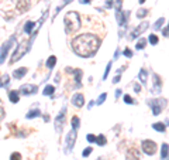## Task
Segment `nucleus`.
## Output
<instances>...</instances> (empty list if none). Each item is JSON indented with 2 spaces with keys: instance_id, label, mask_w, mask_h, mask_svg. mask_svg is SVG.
Listing matches in <instances>:
<instances>
[{
  "instance_id": "obj_23",
  "label": "nucleus",
  "mask_w": 169,
  "mask_h": 160,
  "mask_svg": "<svg viewBox=\"0 0 169 160\" xmlns=\"http://www.w3.org/2000/svg\"><path fill=\"white\" fill-rule=\"evenodd\" d=\"M8 75L7 74H3V75H0V86H6L8 84Z\"/></svg>"
},
{
  "instance_id": "obj_1",
  "label": "nucleus",
  "mask_w": 169,
  "mask_h": 160,
  "mask_svg": "<svg viewBox=\"0 0 169 160\" xmlns=\"http://www.w3.org/2000/svg\"><path fill=\"white\" fill-rule=\"evenodd\" d=\"M99 46H100V40L93 34H80L72 41L73 51L83 58L92 57L93 54H96Z\"/></svg>"
},
{
  "instance_id": "obj_25",
  "label": "nucleus",
  "mask_w": 169,
  "mask_h": 160,
  "mask_svg": "<svg viewBox=\"0 0 169 160\" xmlns=\"http://www.w3.org/2000/svg\"><path fill=\"white\" fill-rule=\"evenodd\" d=\"M106 142H107V139L103 136V135H99V136L96 137V143H97L99 146H104L106 145Z\"/></svg>"
},
{
  "instance_id": "obj_45",
  "label": "nucleus",
  "mask_w": 169,
  "mask_h": 160,
  "mask_svg": "<svg viewBox=\"0 0 169 160\" xmlns=\"http://www.w3.org/2000/svg\"><path fill=\"white\" fill-rule=\"evenodd\" d=\"M140 88H141V86H140V85H138V84H137V85H135V86H134L135 92H138V91H140Z\"/></svg>"
},
{
  "instance_id": "obj_37",
  "label": "nucleus",
  "mask_w": 169,
  "mask_h": 160,
  "mask_svg": "<svg viewBox=\"0 0 169 160\" xmlns=\"http://www.w3.org/2000/svg\"><path fill=\"white\" fill-rule=\"evenodd\" d=\"M87 140H89V142L90 143H93V142H96V136H95V135H92V133H89V135H87Z\"/></svg>"
},
{
  "instance_id": "obj_42",
  "label": "nucleus",
  "mask_w": 169,
  "mask_h": 160,
  "mask_svg": "<svg viewBox=\"0 0 169 160\" xmlns=\"http://www.w3.org/2000/svg\"><path fill=\"white\" fill-rule=\"evenodd\" d=\"M80 3H82V4H89L90 0H80Z\"/></svg>"
},
{
  "instance_id": "obj_8",
  "label": "nucleus",
  "mask_w": 169,
  "mask_h": 160,
  "mask_svg": "<svg viewBox=\"0 0 169 160\" xmlns=\"http://www.w3.org/2000/svg\"><path fill=\"white\" fill-rule=\"evenodd\" d=\"M65 111H66V109L64 108L61 111V113H59L58 116H56V119H55V129L58 132H61L62 128H64V123H65Z\"/></svg>"
},
{
  "instance_id": "obj_41",
  "label": "nucleus",
  "mask_w": 169,
  "mask_h": 160,
  "mask_svg": "<svg viewBox=\"0 0 169 160\" xmlns=\"http://www.w3.org/2000/svg\"><path fill=\"white\" fill-rule=\"evenodd\" d=\"M162 34H163V37H168V27H165V29H163Z\"/></svg>"
},
{
  "instance_id": "obj_36",
  "label": "nucleus",
  "mask_w": 169,
  "mask_h": 160,
  "mask_svg": "<svg viewBox=\"0 0 169 160\" xmlns=\"http://www.w3.org/2000/svg\"><path fill=\"white\" fill-rule=\"evenodd\" d=\"M124 55H125V57H128V58H131L132 57V51L130 48H125V50H124Z\"/></svg>"
},
{
  "instance_id": "obj_43",
  "label": "nucleus",
  "mask_w": 169,
  "mask_h": 160,
  "mask_svg": "<svg viewBox=\"0 0 169 160\" xmlns=\"http://www.w3.org/2000/svg\"><path fill=\"white\" fill-rule=\"evenodd\" d=\"M120 95H121V91H120V89H117V91H115V98H118Z\"/></svg>"
},
{
  "instance_id": "obj_39",
  "label": "nucleus",
  "mask_w": 169,
  "mask_h": 160,
  "mask_svg": "<svg viewBox=\"0 0 169 160\" xmlns=\"http://www.w3.org/2000/svg\"><path fill=\"white\" fill-rule=\"evenodd\" d=\"M106 6H107V9H110L113 6V0H106Z\"/></svg>"
},
{
  "instance_id": "obj_30",
  "label": "nucleus",
  "mask_w": 169,
  "mask_h": 160,
  "mask_svg": "<svg viewBox=\"0 0 169 160\" xmlns=\"http://www.w3.org/2000/svg\"><path fill=\"white\" fill-rule=\"evenodd\" d=\"M148 41L155 46V44H158V41H159V40H158V37L155 34H151V36H149V38H148Z\"/></svg>"
},
{
  "instance_id": "obj_24",
  "label": "nucleus",
  "mask_w": 169,
  "mask_h": 160,
  "mask_svg": "<svg viewBox=\"0 0 169 160\" xmlns=\"http://www.w3.org/2000/svg\"><path fill=\"white\" fill-rule=\"evenodd\" d=\"M161 156H162L163 160L168 157V143H163L162 145V149H161Z\"/></svg>"
},
{
  "instance_id": "obj_33",
  "label": "nucleus",
  "mask_w": 169,
  "mask_h": 160,
  "mask_svg": "<svg viewBox=\"0 0 169 160\" xmlns=\"http://www.w3.org/2000/svg\"><path fill=\"white\" fill-rule=\"evenodd\" d=\"M110 68H111V63L107 64L106 71H104V75H103V80H106V78H107V75H109V72H110Z\"/></svg>"
},
{
  "instance_id": "obj_3",
  "label": "nucleus",
  "mask_w": 169,
  "mask_h": 160,
  "mask_svg": "<svg viewBox=\"0 0 169 160\" xmlns=\"http://www.w3.org/2000/svg\"><path fill=\"white\" fill-rule=\"evenodd\" d=\"M30 43H28L27 40H24V41H21V43H20V46L17 47V50L16 51H14V54H13V57H11V60H10V63L11 64H14L16 63V61H18L20 58L23 57V55L25 54V52H27V50L30 48Z\"/></svg>"
},
{
  "instance_id": "obj_27",
  "label": "nucleus",
  "mask_w": 169,
  "mask_h": 160,
  "mask_svg": "<svg viewBox=\"0 0 169 160\" xmlns=\"http://www.w3.org/2000/svg\"><path fill=\"white\" fill-rule=\"evenodd\" d=\"M138 77H140L141 82L145 84V82H146V71H145V69H141L140 74H138Z\"/></svg>"
},
{
  "instance_id": "obj_26",
  "label": "nucleus",
  "mask_w": 169,
  "mask_h": 160,
  "mask_svg": "<svg viewBox=\"0 0 169 160\" xmlns=\"http://www.w3.org/2000/svg\"><path fill=\"white\" fill-rule=\"evenodd\" d=\"M79 125H80V119H79L78 116H73V118H72V126H73V130H76V129L79 128Z\"/></svg>"
},
{
  "instance_id": "obj_11",
  "label": "nucleus",
  "mask_w": 169,
  "mask_h": 160,
  "mask_svg": "<svg viewBox=\"0 0 169 160\" xmlns=\"http://www.w3.org/2000/svg\"><path fill=\"white\" fill-rule=\"evenodd\" d=\"M72 103L76 108H82L84 105V97L82 94H75L72 97Z\"/></svg>"
},
{
  "instance_id": "obj_32",
  "label": "nucleus",
  "mask_w": 169,
  "mask_h": 160,
  "mask_svg": "<svg viewBox=\"0 0 169 160\" xmlns=\"http://www.w3.org/2000/svg\"><path fill=\"white\" fill-rule=\"evenodd\" d=\"M146 14H148V10H145V9H141L140 12H138V14H137V16L141 19V17H145Z\"/></svg>"
},
{
  "instance_id": "obj_21",
  "label": "nucleus",
  "mask_w": 169,
  "mask_h": 160,
  "mask_svg": "<svg viewBox=\"0 0 169 160\" xmlns=\"http://www.w3.org/2000/svg\"><path fill=\"white\" fill-rule=\"evenodd\" d=\"M54 92H55V86L52 85H47L44 89V95H47V97H49V95H54Z\"/></svg>"
},
{
  "instance_id": "obj_38",
  "label": "nucleus",
  "mask_w": 169,
  "mask_h": 160,
  "mask_svg": "<svg viewBox=\"0 0 169 160\" xmlns=\"http://www.w3.org/2000/svg\"><path fill=\"white\" fill-rule=\"evenodd\" d=\"M124 102L125 103H132V98L130 97V95H125V97H124Z\"/></svg>"
},
{
  "instance_id": "obj_15",
  "label": "nucleus",
  "mask_w": 169,
  "mask_h": 160,
  "mask_svg": "<svg viewBox=\"0 0 169 160\" xmlns=\"http://www.w3.org/2000/svg\"><path fill=\"white\" fill-rule=\"evenodd\" d=\"M8 99H10V102L13 103H17L20 99V94L17 91H10L8 92Z\"/></svg>"
},
{
  "instance_id": "obj_48",
  "label": "nucleus",
  "mask_w": 169,
  "mask_h": 160,
  "mask_svg": "<svg viewBox=\"0 0 169 160\" xmlns=\"http://www.w3.org/2000/svg\"><path fill=\"white\" fill-rule=\"evenodd\" d=\"M144 2H145V0H140V4H142V3H144Z\"/></svg>"
},
{
  "instance_id": "obj_17",
  "label": "nucleus",
  "mask_w": 169,
  "mask_h": 160,
  "mask_svg": "<svg viewBox=\"0 0 169 160\" xmlns=\"http://www.w3.org/2000/svg\"><path fill=\"white\" fill-rule=\"evenodd\" d=\"M152 128H154L155 130H158V132H165V130H166V126L163 125L162 122H156V123H154V125H152Z\"/></svg>"
},
{
  "instance_id": "obj_5",
  "label": "nucleus",
  "mask_w": 169,
  "mask_h": 160,
  "mask_svg": "<svg viewBox=\"0 0 169 160\" xmlns=\"http://www.w3.org/2000/svg\"><path fill=\"white\" fill-rule=\"evenodd\" d=\"M165 103H166L165 99H152L151 102H149V106H151V109H152V113H154L155 116L159 115L161 112H162V109L165 108Z\"/></svg>"
},
{
  "instance_id": "obj_13",
  "label": "nucleus",
  "mask_w": 169,
  "mask_h": 160,
  "mask_svg": "<svg viewBox=\"0 0 169 160\" xmlns=\"http://www.w3.org/2000/svg\"><path fill=\"white\" fill-rule=\"evenodd\" d=\"M125 159L127 160H140V152H138V149H134V147L130 149L125 154Z\"/></svg>"
},
{
  "instance_id": "obj_40",
  "label": "nucleus",
  "mask_w": 169,
  "mask_h": 160,
  "mask_svg": "<svg viewBox=\"0 0 169 160\" xmlns=\"http://www.w3.org/2000/svg\"><path fill=\"white\" fill-rule=\"evenodd\" d=\"M3 116H4V109L0 106V119H3Z\"/></svg>"
},
{
  "instance_id": "obj_34",
  "label": "nucleus",
  "mask_w": 169,
  "mask_h": 160,
  "mask_svg": "<svg viewBox=\"0 0 169 160\" xmlns=\"http://www.w3.org/2000/svg\"><path fill=\"white\" fill-rule=\"evenodd\" d=\"M162 23H165V19H159V20L155 23V29H161V26H162Z\"/></svg>"
},
{
  "instance_id": "obj_19",
  "label": "nucleus",
  "mask_w": 169,
  "mask_h": 160,
  "mask_svg": "<svg viewBox=\"0 0 169 160\" xmlns=\"http://www.w3.org/2000/svg\"><path fill=\"white\" fill-rule=\"evenodd\" d=\"M73 72H75L76 86H80V77H82V71H80V69H73Z\"/></svg>"
},
{
  "instance_id": "obj_14",
  "label": "nucleus",
  "mask_w": 169,
  "mask_h": 160,
  "mask_svg": "<svg viewBox=\"0 0 169 160\" xmlns=\"http://www.w3.org/2000/svg\"><path fill=\"white\" fill-rule=\"evenodd\" d=\"M25 74H27V68H25V67H21V68L16 69L13 75H14V78H17V80H21Z\"/></svg>"
},
{
  "instance_id": "obj_44",
  "label": "nucleus",
  "mask_w": 169,
  "mask_h": 160,
  "mask_svg": "<svg viewBox=\"0 0 169 160\" xmlns=\"http://www.w3.org/2000/svg\"><path fill=\"white\" fill-rule=\"evenodd\" d=\"M118 81H120V75H118V77H115V78H114V80H113V82H114V84H115V82H118Z\"/></svg>"
},
{
  "instance_id": "obj_6",
  "label": "nucleus",
  "mask_w": 169,
  "mask_h": 160,
  "mask_svg": "<svg viewBox=\"0 0 169 160\" xmlns=\"http://www.w3.org/2000/svg\"><path fill=\"white\" fill-rule=\"evenodd\" d=\"M156 147H158L156 143L152 142V140H144L141 143V149L145 154H155L156 153Z\"/></svg>"
},
{
  "instance_id": "obj_18",
  "label": "nucleus",
  "mask_w": 169,
  "mask_h": 160,
  "mask_svg": "<svg viewBox=\"0 0 169 160\" xmlns=\"http://www.w3.org/2000/svg\"><path fill=\"white\" fill-rule=\"evenodd\" d=\"M55 64H56V57H55V55H51V57L47 60V67H48V68H54Z\"/></svg>"
},
{
  "instance_id": "obj_12",
  "label": "nucleus",
  "mask_w": 169,
  "mask_h": 160,
  "mask_svg": "<svg viewBox=\"0 0 169 160\" xmlns=\"http://www.w3.org/2000/svg\"><path fill=\"white\" fill-rule=\"evenodd\" d=\"M148 24H149V23H141V26H138L137 29H135L134 31L131 33V38H137L138 36L141 34V33H144V31H145V30L148 29Z\"/></svg>"
},
{
  "instance_id": "obj_31",
  "label": "nucleus",
  "mask_w": 169,
  "mask_h": 160,
  "mask_svg": "<svg viewBox=\"0 0 169 160\" xmlns=\"http://www.w3.org/2000/svg\"><path fill=\"white\" fill-rule=\"evenodd\" d=\"M10 160H21V154L17 153V152H14V153H11Z\"/></svg>"
},
{
  "instance_id": "obj_46",
  "label": "nucleus",
  "mask_w": 169,
  "mask_h": 160,
  "mask_svg": "<svg viewBox=\"0 0 169 160\" xmlns=\"http://www.w3.org/2000/svg\"><path fill=\"white\" fill-rule=\"evenodd\" d=\"M118 54H120V51L117 50V51H115V54H114V58H117V57H118Z\"/></svg>"
},
{
  "instance_id": "obj_22",
  "label": "nucleus",
  "mask_w": 169,
  "mask_h": 160,
  "mask_svg": "<svg viewBox=\"0 0 169 160\" xmlns=\"http://www.w3.org/2000/svg\"><path fill=\"white\" fill-rule=\"evenodd\" d=\"M34 26H35V24H34L33 21H27V23H25V26H24V31L27 33V34H30V33L33 31Z\"/></svg>"
},
{
  "instance_id": "obj_47",
  "label": "nucleus",
  "mask_w": 169,
  "mask_h": 160,
  "mask_svg": "<svg viewBox=\"0 0 169 160\" xmlns=\"http://www.w3.org/2000/svg\"><path fill=\"white\" fill-rule=\"evenodd\" d=\"M68 3H69V0H65V2H64V4H62V6H65V4H68Z\"/></svg>"
},
{
  "instance_id": "obj_35",
  "label": "nucleus",
  "mask_w": 169,
  "mask_h": 160,
  "mask_svg": "<svg viewBox=\"0 0 169 160\" xmlns=\"http://www.w3.org/2000/svg\"><path fill=\"white\" fill-rule=\"evenodd\" d=\"M92 150H93L92 147H86V150H83V153H82V156H83V157H87L90 153H92Z\"/></svg>"
},
{
  "instance_id": "obj_9",
  "label": "nucleus",
  "mask_w": 169,
  "mask_h": 160,
  "mask_svg": "<svg viewBox=\"0 0 169 160\" xmlns=\"http://www.w3.org/2000/svg\"><path fill=\"white\" fill-rule=\"evenodd\" d=\"M23 95H31V94H35L37 92V86L33 85V84H25V85H23L21 88H20V91Z\"/></svg>"
},
{
  "instance_id": "obj_2",
  "label": "nucleus",
  "mask_w": 169,
  "mask_h": 160,
  "mask_svg": "<svg viewBox=\"0 0 169 160\" xmlns=\"http://www.w3.org/2000/svg\"><path fill=\"white\" fill-rule=\"evenodd\" d=\"M65 23V30L66 33H73L78 31L80 29V17H79L78 12H68L64 17Z\"/></svg>"
},
{
  "instance_id": "obj_29",
  "label": "nucleus",
  "mask_w": 169,
  "mask_h": 160,
  "mask_svg": "<svg viewBox=\"0 0 169 160\" xmlns=\"http://www.w3.org/2000/svg\"><path fill=\"white\" fill-rule=\"evenodd\" d=\"M106 98H107V94H101L100 97L97 98V101H96V105H101V103L106 101Z\"/></svg>"
},
{
  "instance_id": "obj_4",
  "label": "nucleus",
  "mask_w": 169,
  "mask_h": 160,
  "mask_svg": "<svg viewBox=\"0 0 169 160\" xmlns=\"http://www.w3.org/2000/svg\"><path fill=\"white\" fill-rule=\"evenodd\" d=\"M14 43H16V37L11 36V37L2 46V48H0V64L4 63L6 57H7V54H8V51H10L11 46H14Z\"/></svg>"
},
{
  "instance_id": "obj_20",
  "label": "nucleus",
  "mask_w": 169,
  "mask_h": 160,
  "mask_svg": "<svg viewBox=\"0 0 169 160\" xmlns=\"http://www.w3.org/2000/svg\"><path fill=\"white\" fill-rule=\"evenodd\" d=\"M38 115H41L39 109H33V111H30V112L27 113V119H33V118H37Z\"/></svg>"
},
{
  "instance_id": "obj_10",
  "label": "nucleus",
  "mask_w": 169,
  "mask_h": 160,
  "mask_svg": "<svg viewBox=\"0 0 169 160\" xmlns=\"http://www.w3.org/2000/svg\"><path fill=\"white\" fill-rule=\"evenodd\" d=\"M31 0H20L18 3H17V12L18 13H25L28 9H30Z\"/></svg>"
},
{
  "instance_id": "obj_28",
  "label": "nucleus",
  "mask_w": 169,
  "mask_h": 160,
  "mask_svg": "<svg viewBox=\"0 0 169 160\" xmlns=\"http://www.w3.org/2000/svg\"><path fill=\"white\" fill-rule=\"evenodd\" d=\"M145 44H146V40H145V38H141V40L137 43V50H142V48H145Z\"/></svg>"
},
{
  "instance_id": "obj_7",
  "label": "nucleus",
  "mask_w": 169,
  "mask_h": 160,
  "mask_svg": "<svg viewBox=\"0 0 169 160\" xmlns=\"http://www.w3.org/2000/svg\"><path fill=\"white\" fill-rule=\"evenodd\" d=\"M75 139H76V130H73V129H72V130L68 133V136H66V149H65L66 153H69L70 149L73 147V145H75Z\"/></svg>"
},
{
  "instance_id": "obj_16",
  "label": "nucleus",
  "mask_w": 169,
  "mask_h": 160,
  "mask_svg": "<svg viewBox=\"0 0 169 160\" xmlns=\"http://www.w3.org/2000/svg\"><path fill=\"white\" fill-rule=\"evenodd\" d=\"M154 78H155V89H154V91L155 92H159L161 91V86H162L161 78H159V75H156V74H154Z\"/></svg>"
}]
</instances>
